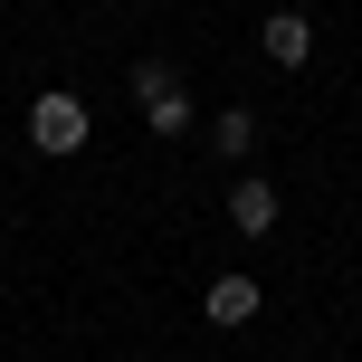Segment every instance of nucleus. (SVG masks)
I'll return each instance as SVG.
<instances>
[{"label":"nucleus","instance_id":"nucleus-1","mask_svg":"<svg viewBox=\"0 0 362 362\" xmlns=\"http://www.w3.org/2000/svg\"><path fill=\"white\" fill-rule=\"evenodd\" d=\"M134 95H144V134H163V144L191 134V95H181L172 57H134Z\"/></svg>","mask_w":362,"mask_h":362},{"label":"nucleus","instance_id":"nucleus-2","mask_svg":"<svg viewBox=\"0 0 362 362\" xmlns=\"http://www.w3.org/2000/svg\"><path fill=\"white\" fill-rule=\"evenodd\" d=\"M29 144L48 153V163H76V153L95 144V134H86V105H76L67 86H48V95L29 105Z\"/></svg>","mask_w":362,"mask_h":362},{"label":"nucleus","instance_id":"nucleus-3","mask_svg":"<svg viewBox=\"0 0 362 362\" xmlns=\"http://www.w3.org/2000/svg\"><path fill=\"white\" fill-rule=\"evenodd\" d=\"M200 305H210V325H257V305H267V296H257V276H210V286H200Z\"/></svg>","mask_w":362,"mask_h":362},{"label":"nucleus","instance_id":"nucleus-4","mask_svg":"<svg viewBox=\"0 0 362 362\" xmlns=\"http://www.w3.org/2000/svg\"><path fill=\"white\" fill-rule=\"evenodd\" d=\"M257 48H267L276 67H305V57H315V19L305 10H276L267 29H257Z\"/></svg>","mask_w":362,"mask_h":362},{"label":"nucleus","instance_id":"nucleus-5","mask_svg":"<svg viewBox=\"0 0 362 362\" xmlns=\"http://www.w3.org/2000/svg\"><path fill=\"white\" fill-rule=\"evenodd\" d=\"M229 229L238 238H267L276 229V181H238V191H229Z\"/></svg>","mask_w":362,"mask_h":362},{"label":"nucleus","instance_id":"nucleus-6","mask_svg":"<svg viewBox=\"0 0 362 362\" xmlns=\"http://www.w3.org/2000/svg\"><path fill=\"white\" fill-rule=\"evenodd\" d=\"M210 144L229 153V163H248V153H257V115H248V105H229V115L210 124Z\"/></svg>","mask_w":362,"mask_h":362}]
</instances>
